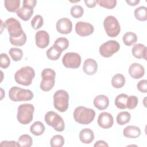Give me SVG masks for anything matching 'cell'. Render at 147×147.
Here are the masks:
<instances>
[{"mask_svg":"<svg viewBox=\"0 0 147 147\" xmlns=\"http://www.w3.org/2000/svg\"><path fill=\"white\" fill-rule=\"evenodd\" d=\"M98 69V64L96 61L92 59H86L83 64V69L85 74L88 75L95 74Z\"/></svg>","mask_w":147,"mask_h":147,"instance_id":"obj_17","label":"cell"},{"mask_svg":"<svg viewBox=\"0 0 147 147\" xmlns=\"http://www.w3.org/2000/svg\"><path fill=\"white\" fill-rule=\"evenodd\" d=\"M5 7L6 10L10 12H17L20 9V0H5Z\"/></svg>","mask_w":147,"mask_h":147,"instance_id":"obj_23","label":"cell"},{"mask_svg":"<svg viewBox=\"0 0 147 147\" xmlns=\"http://www.w3.org/2000/svg\"><path fill=\"white\" fill-rule=\"evenodd\" d=\"M128 95L125 94L118 95L115 99V105L119 109H125L126 108V103Z\"/></svg>","mask_w":147,"mask_h":147,"instance_id":"obj_28","label":"cell"},{"mask_svg":"<svg viewBox=\"0 0 147 147\" xmlns=\"http://www.w3.org/2000/svg\"><path fill=\"white\" fill-rule=\"evenodd\" d=\"M10 99L14 102L30 100L33 98V93L28 89H23L20 87H12L9 92Z\"/></svg>","mask_w":147,"mask_h":147,"instance_id":"obj_4","label":"cell"},{"mask_svg":"<svg viewBox=\"0 0 147 147\" xmlns=\"http://www.w3.org/2000/svg\"><path fill=\"white\" fill-rule=\"evenodd\" d=\"M131 118L130 114L127 111H122L118 114L116 119L117 122L119 125H123L128 123Z\"/></svg>","mask_w":147,"mask_h":147,"instance_id":"obj_30","label":"cell"},{"mask_svg":"<svg viewBox=\"0 0 147 147\" xmlns=\"http://www.w3.org/2000/svg\"><path fill=\"white\" fill-rule=\"evenodd\" d=\"M62 51L53 45L47 51V57L51 60H57L60 57Z\"/></svg>","mask_w":147,"mask_h":147,"instance_id":"obj_27","label":"cell"},{"mask_svg":"<svg viewBox=\"0 0 147 147\" xmlns=\"http://www.w3.org/2000/svg\"><path fill=\"white\" fill-rule=\"evenodd\" d=\"M69 94L63 90H57L53 95V105L60 112H65L68 107Z\"/></svg>","mask_w":147,"mask_h":147,"instance_id":"obj_5","label":"cell"},{"mask_svg":"<svg viewBox=\"0 0 147 147\" xmlns=\"http://www.w3.org/2000/svg\"><path fill=\"white\" fill-rule=\"evenodd\" d=\"M44 24L43 18L41 15H36L31 21V26L34 29H38Z\"/></svg>","mask_w":147,"mask_h":147,"instance_id":"obj_36","label":"cell"},{"mask_svg":"<svg viewBox=\"0 0 147 147\" xmlns=\"http://www.w3.org/2000/svg\"><path fill=\"white\" fill-rule=\"evenodd\" d=\"M133 55L137 59H146V47L142 44H135L131 49Z\"/></svg>","mask_w":147,"mask_h":147,"instance_id":"obj_19","label":"cell"},{"mask_svg":"<svg viewBox=\"0 0 147 147\" xmlns=\"http://www.w3.org/2000/svg\"><path fill=\"white\" fill-rule=\"evenodd\" d=\"M84 2L86 3V5L90 8L94 7L96 6V1L95 0H85Z\"/></svg>","mask_w":147,"mask_h":147,"instance_id":"obj_44","label":"cell"},{"mask_svg":"<svg viewBox=\"0 0 147 147\" xmlns=\"http://www.w3.org/2000/svg\"><path fill=\"white\" fill-rule=\"evenodd\" d=\"M138 90L143 93H146L147 92V80L146 79H143L140 80L137 85Z\"/></svg>","mask_w":147,"mask_h":147,"instance_id":"obj_41","label":"cell"},{"mask_svg":"<svg viewBox=\"0 0 147 147\" xmlns=\"http://www.w3.org/2000/svg\"><path fill=\"white\" fill-rule=\"evenodd\" d=\"M9 55L14 61H18L21 60L23 56L22 51L18 48H11L9 51Z\"/></svg>","mask_w":147,"mask_h":147,"instance_id":"obj_33","label":"cell"},{"mask_svg":"<svg viewBox=\"0 0 147 147\" xmlns=\"http://www.w3.org/2000/svg\"><path fill=\"white\" fill-rule=\"evenodd\" d=\"M123 136L129 138H136L138 137L141 134V130L140 127L129 125L126 126L123 130Z\"/></svg>","mask_w":147,"mask_h":147,"instance_id":"obj_20","label":"cell"},{"mask_svg":"<svg viewBox=\"0 0 147 147\" xmlns=\"http://www.w3.org/2000/svg\"><path fill=\"white\" fill-rule=\"evenodd\" d=\"M114 119L112 115L107 112L99 114L98 118V125L103 129H109L113 125Z\"/></svg>","mask_w":147,"mask_h":147,"instance_id":"obj_14","label":"cell"},{"mask_svg":"<svg viewBox=\"0 0 147 147\" xmlns=\"http://www.w3.org/2000/svg\"><path fill=\"white\" fill-rule=\"evenodd\" d=\"M34 107L30 103L20 105L17 109V118L18 121L23 125L29 123L33 119Z\"/></svg>","mask_w":147,"mask_h":147,"instance_id":"obj_3","label":"cell"},{"mask_svg":"<svg viewBox=\"0 0 147 147\" xmlns=\"http://www.w3.org/2000/svg\"><path fill=\"white\" fill-rule=\"evenodd\" d=\"M53 45L63 52L68 47L69 41L67 38L59 37L56 40Z\"/></svg>","mask_w":147,"mask_h":147,"instance_id":"obj_31","label":"cell"},{"mask_svg":"<svg viewBox=\"0 0 147 147\" xmlns=\"http://www.w3.org/2000/svg\"><path fill=\"white\" fill-rule=\"evenodd\" d=\"M26 35L24 32V33L20 37L17 38H11L10 37V41L11 44L14 46H22L24 45L26 41Z\"/></svg>","mask_w":147,"mask_h":147,"instance_id":"obj_35","label":"cell"},{"mask_svg":"<svg viewBox=\"0 0 147 147\" xmlns=\"http://www.w3.org/2000/svg\"><path fill=\"white\" fill-rule=\"evenodd\" d=\"M30 131L34 136H40L44 133L45 126L41 122L36 121L30 126Z\"/></svg>","mask_w":147,"mask_h":147,"instance_id":"obj_24","label":"cell"},{"mask_svg":"<svg viewBox=\"0 0 147 147\" xmlns=\"http://www.w3.org/2000/svg\"><path fill=\"white\" fill-rule=\"evenodd\" d=\"M79 139L84 144H90L94 139L93 131L88 128L83 129L79 133Z\"/></svg>","mask_w":147,"mask_h":147,"instance_id":"obj_21","label":"cell"},{"mask_svg":"<svg viewBox=\"0 0 147 147\" xmlns=\"http://www.w3.org/2000/svg\"><path fill=\"white\" fill-rule=\"evenodd\" d=\"M136 18L141 21H146L147 19V8L145 6H140L136 8L134 12Z\"/></svg>","mask_w":147,"mask_h":147,"instance_id":"obj_26","label":"cell"},{"mask_svg":"<svg viewBox=\"0 0 147 147\" xmlns=\"http://www.w3.org/2000/svg\"><path fill=\"white\" fill-rule=\"evenodd\" d=\"M1 146H20L18 142L15 141H3L0 144Z\"/></svg>","mask_w":147,"mask_h":147,"instance_id":"obj_42","label":"cell"},{"mask_svg":"<svg viewBox=\"0 0 147 147\" xmlns=\"http://www.w3.org/2000/svg\"><path fill=\"white\" fill-rule=\"evenodd\" d=\"M129 74L133 79L141 78L145 74L144 67L139 63H134L129 66Z\"/></svg>","mask_w":147,"mask_h":147,"instance_id":"obj_16","label":"cell"},{"mask_svg":"<svg viewBox=\"0 0 147 147\" xmlns=\"http://www.w3.org/2000/svg\"><path fill=\"white\" fill-rule=\"evenodd\" d=\"M72 22L68 18H60L56 22V29L60 33L68 34L72 31Z\"/></svg>","mask_w":147,"mask_h":147,"instance_id":"obj_13","label":"cell"},{"mask_svg":"<svg viewBox=\"0 0 147 147\" xmlns=\"http://www.w3.org/2000/svg\"><path fill=\"white\" fill-rule=\"evenodd\" d=\"M4 27L7 29L11 38H17L21 36L24 31L20 22L14 18H9L4 22Z\"/></svg>","mask_w":147,"mask_h":147,"instance_id":"obj_9","label":"cell"},{"mask_svg":"<svg viewBox=\"0 0 147 147\" xmlns=\"http://www.w3.org/2000/svg\"><path fill=\"white\" fill-rule=\"evenodd\" d=\"M63 65L68 68H78L81 64L80 56L75 52H67L62 59Z\"/></svg>","mask_w":147,"mask_h":147,"instance_id":"obj_11","label":"cell"},{"mask_svg":"<svg viewBox=\"0 0 147 147\" xmlns=\"http://www.w3.org/2000/svg\"><path fill=\"white\" fill-rule=\"evenodd\" d=\"M96 1L99 6L109 9H113L117 5L116 0H97Z\"/></svg>","mask_w":147,"mask_h":147,"instance_id":"obj_38","label":"cell"},{"mask_svg":"<svg viewBox=\"0 0 147 147\" xmlns=\"http://www.w3.org/2000/svg\"><path fill=\"white\" fill-rule=\"evenodd\" d=\"M64 144V139L61 135L53 136L50 141V145L52 147H61Z\"/></svg>","mask_w":147,"mask_h":147,"instance_id":"obj_34","label":"cell"},{"mask_svg":"<svg viewBox=\"0 0 147 147\" xmlns=\"http://www.w3.org/2000/svg\"><path fill=\"white\" fill-rule=\"evenodd\" d=\"M70 13L74 18H78L83 16L84 13V9L80 5H74L71 7Z\"/></svg>","mask_w":147,"mask_h":147,"instance_id":"obj_37","label":"cell"},{"mask_svg":"<svg viewBox=\"0 0 147 147\" xmlns=\"http://www.w3.org/2000/svg\"><path fill=\"white\" fill-rule=\"evenodd\" d=\"M45 122L47 125L53 127L57 131H62L64 130V122L57 113L53 111H48L45 115Z\"/></svg>","mask_w":147,"mask_h":147,"instance_id":"obj_6","label":"cell"},{"mask_svg":"<svg viewBox=\"0 0 147 147\" xmlns=\"http://www.w3.org/2000/svg\"><path fill=\"white\" fill-rule=\"evenodd\" d=\"M94 30L92 25L87 22L79 21L76 24V33L82 37H85L91 34Z\"/></svg>","mask_w":147,"mask_h":147,"instance_id":"obj_12","label":"cell"},{"mask_svg":"<svg viewBox=\"0 0 147 147\" xmlns=\"http://www.w3.org/2000/svg\"><path fill=\"white\" fill-rule=\"evenodd\" d=\"M125 84V76L121 74H117L111 79V84L115 88H120Z\"/></svg>","mask_w":147,"mask_h":147,"instance_id":"obj_25","label":"cell"},{"mask_svg":"<svg viewBox=\"0 0 147 147\" xmlns=\"http://www.w3.org/2000/svg\"><path fill=\"white\" fill-rule=\"evenodd\" d=\"M103 26L107 34L110 37H115L120 33V24L114 16L106 17L103 21Z\"/></svg>","mask_w":147,"mask_h":147,"instance_id":"obj_7","label":"cell"},{"mask_svg":"<svg viewBox=\"0 0 147 147\" xmlns=\"http://www.w3.org/2000/svg\"><path fill=\"white\" fill-rule=\"evenodd\" d=\"M95 147L96 146H109L108 144L104 141L99 140L96 142L94 145Z\"/></svg>","mask_w":147,"mask_h":147,"instance_id":"obj_45","label":"cell"},{"mask_svg":"<svg viewBox=\"0 0 147 147\" xmlns=\"http://www.w3.org/2000/svg\"><path fill=\"white\" fill-rule=\"evenodd\" d=\"M126 2L130 6H136L140 2V0H126Z\"/></svg>","mask_w":147,"mask_h":147,"instance_id":"obj_46","label":"cell"},{"mask_svg":"<svg viewBox=\"0 0 147 147\" xmlns=\"http://www.w3.org/2000/svg\"><path fill=\"white\" fill-rule=\"evenodd\" d=\"M95 111L84 106H78L74 111V118L75 121L80 124L88 125L94 119Z\"/></svg>","mask_w":147,"mask_h":147,"instance_id":"obj_1","label":"cell"},{"mask_svg":"<svg viewBox=\"0 0 147 147\" xmlns=\"http://www.w3.org/2000/svg\"><path fill=\"white\" fill-rule=\"evenodd\" d=\"M18 142L20 144V146L30 147L32 145L33 140L29 135L22 134L19 137Z\"/></svg>","mask_w":147,"mask_h":147,"instance_id":"obj_32","label":"cell"},{"mask_svg":"<svg viewBox=\"0 0 147 147\" xmlns=\"http://www.w3.org/2000/svg\"><path fill=\"white\" fill-rule=\"evenodd\" d=\"M35 76V72L30 66H25L18 70L14 75L16 82L23 86H29Z\"/></svg>","mask_w":147,"mask_h":147,"instance_id":"obj_2","label":"cell"},{"mask_svg":"<svg viewBox=\"0 0 147 147\" xmlns=\"http://www.w3.org/2000/svg\"><path fill=\"white\" fill-rule=\"evenodd\" d=\"M37 1L36 0H24L23 5L28 6L32 8H34L36 5Z\"/></svg>","mask_w":147,"mask_h":147,"instance_id":"obj_43","label":"cell"},{"mask_svg":"<svg viewBox=\"0 0 147 147\" xmlns=\"http://www.w3.org/2000/svg\"><path fill=\"white\" fill-rule=\"evenodd\" d=\"M33 14V8L23 5L17 11V15L24 21L29 20Z\"/></svg>","mask_w":147,"mask_h":147,"instance_id":"obj_22","label":"cell"},{"mask_svg":"<svg viewBox=\"0 0 147 147\" xmlns=\"http://www.w3.org/2000/svg\"><path fill=\"white\" fill-rule=\"evenodd\" d=\"M56 73L51 68H45L41 72L42 80L40 83V88L44 91H49L55 85Z\"/></svg>","mask_w":147,"mask_h":147,"instance_id":"obj_8","label":"cell"},{"mask_svg":"<svg viewBox=\"0 0 147 147\" xmlns=\"http://www.w3.org/2000/svg\"><path fill=\"white\" fill-rule=\"evenodd\" d=\"M124 44L127 46H130L133 44H135L137 41V35L131 32H126L122 38Z\"/></svg>","mask_w":147,"mask_h":147,"instance_id":"obj_29","label":"cell"},{"mask_svg":"<svg viewBox=\"0 0 147 147\" xmlns=\"http://www.w3.org/2000/svg\"><path fill=\"white\" fill-rule=\"evenodd\" d=\"M94 106L99 110H103L107 109L109 105V100L107 96L105 95H99L96 96L93 101Z\"/></svg>","mask_w":147,"mask_h":147,"instance_id":"obj_18","label":"cell"},{"mask_svg":"<svg viewBox=\"0 0 147 147\" xmlns=\"http://www.w3.org/2000/svg\"><path fill=\"white\" fill-rule=\"evenodd\" d=\"M120 48L119 43L115 40H109L102 44L99 49V53L104 57H110L117 52Z\"/></svg>","mask_w":147,"mask_h":147,"instance_id":"obj_10","label":"cell"},{"mask_svg":"<svg viewBox=\"0 0 147 147\" xmlns=\"http://www.w3.org/2000/svg\"><path fill=\"white\" fill-rule=\"evenodd\" d=\"M36 44L40 48H45L49 44V34L45 30H39L35 34Z\"/></svg>","mask_w":147,"mask_h":147,"instance_id":"obj_15","label":"cell"},{"mask_svg":"<svg viewBox=\"0 0 147 147\" xmlns=\"http://www.w3.org/2000/svg\"><path fill=\"white\" fill-rule=\"evenodd\" d=\"M10 64V60L8 55L5 53H2L1 54V60H0V66L2 68H7Z\"/></svg>","mask_w":147,"mask_h":147,"instance_id":"obj_40","label":"cell"},{"mask_svg":"<svg viewBox=\"0 0 147 147\" xmlns=\"http://www.w3.org/2000/svg\"><path fill=\"white\" fill-rule=\"evenodd\" d=\"M138 99L137 96L134 95H131L128 96L127 103H126V108L129 109H133L136 108L138 105Z\"/></svg>","mask_w":147,"mask_h":147,"instance_id":"obj_39","label":"cell"}]
</instances>
